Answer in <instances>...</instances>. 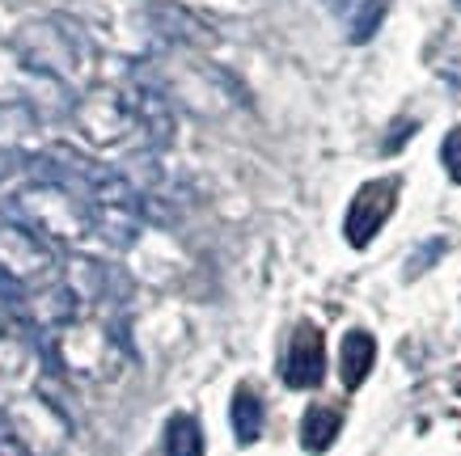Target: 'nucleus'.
Returning <instances> with one entry per match:
<instances>
[{
  "label": "nucleus",
  "mask_w": 461,
  "mask_h": 456,
  "mask_svg": "<svg viewBox=\"0 0 461 456\" xmlns=\"http://www.w3.org/2000/svg\"><path fill=\"white\" fill-rule=\"evenodd\" d=\"M17 169H26V156H22V152H14V148H0V182L14 178Z\"/></svg>",
  "instance_id": "dca6fc26"
},
{
  "label": "nucleus",
  "mask_w": 461,
  "mask_h": 456,
  "mask_svg": "<svg viewBox=\"0 0 461 456\" xmlns=\"http://www.w3.org/2000/svg\"><path fill=\"white\" fill-rule=\"evenodd\" d=\"M127 111H131V123L144 131V139L153 144V148H166L169 139H174V111H169V102L157 89L149 85H136V89H127Z\"/></svg>",
  "instance_id": "39448f33"
},
{
  "label": "nucleus",
  "mask_w": 461,
  "mask_h": 456,
  "mask_svg": "<svg viewBox=\"0 0 461 456\" xmlns=\"http://www.w3.org/2000/svg\"><path fill=\"white\" fill-rule=\"evenodd\" d=\"M0 456H30L26 440L17 435V427L5 415H0Z\"/></svg>",
  "instance_id": "2eb2a0df"
},
{
  "label": "nucleus",
  "mask_w": 461,
  "mask_h": 456,
  "mask_svg": "<svg viewBox=\"0 0 461 456\" xmlns=\"http://www.w3.org/2000/svg\"><path fill=\"white\" fill-rule=\"evenodd\" d=\"M0 266L17 275L30 291H39V283L56 279V258L34 228L26 224H0Z\"/></svg>",
  "instance_id": "7ed1b4c3"
},
{
  "label": "nucleus",
  "mask_w": 461,
  "mask_h": 456,
  "mask_svg": "<svg viewBox=\"0 0 461 456\" xmlns=\"http://www.w3.org/2000/svg\"><path fill=\"white\" fill-rule=\"evenodd\" d=\"M9 216H14V224L34 228L47 246H72V241L94 233L89 199L64 191V186H51V182H39V186L17 194L9 203Z\"/></svg>",
  "instance_id": "f257e3e1"
},
{
  "label": "nucleus",
  "mask_w": 461,
  "mask_h": 456,
  "mask_svg": "<svg viewBox=\"0 0 461 456\" xmlns=\"http://www.w3.org/2000/svg\"><path fill=\"white\" fill-rule=\"evenodd\" d=\"M153 17H157V26L166 30L169 39H195V42H208L212 34L203 26H199L195 17H186L182 9H169V4H157L153 9Z\"/></svg>",
  "instance_id": "9b49d317"
},
{
  "label": "nucleus",
  "mask_w": 461,
  "mask_h": 456,
  "mask_svg": "<svg viewBox=\"0 0 461 456\" xmlns=\"http://www.w3.org/2000/svg\"><path fill=\"white\" fill-rule=\"evenodd\" d=\"M326 4H330L335 13H343V9H351V0H326Z\"/></svg>",
  "instance_id": "a211bd4d"
},
{
  "label": "nucleus",
  "mask_w": 461,
  "mask_h": 456,
  "mask_svg": "<svg viewBox=\"0 0 461 456\" xmlns=\"http://www.w3.org/2000/svg\"><path fill=\"white\" fill-rule=\"evenodd\" d=\"M385 4L390 0H364L360 4V13L351 17V42H368L373 34H377V26H381V17H385Z\"/></svg>",
  "instance_id": "f8f14e48"
},
{
  "label": "nucleus",
  "mask_w": 461,
  "mask_h": 456,
  "mask_svg": "<svg viewBox=\"0 0 461 456\" xmlns=\"http://www.w3.org/2000/svg\"><path fill=\"white\" fill-rule=\"evenodd\" d=\"M398 186H402L398 178H373L351 194L348 216H343V237H348L351 249L373 246V237L385 228V220H390L393 208H398Z\"/></svg>",
  "instance_id": "f03ea898"
},
{
  "label": "nucleus",
  "mask_w": 461,
  "mask_h": 456,
  "mask_svg": "<svg viewBox=\"0 0 461 456\" xmlns=\"http://www.w3.org/2000/svg\"><path fill=\"white\" fill-rule=\"evenodd\" d=\"M411 131H415V123H406V119H402V127H398V131L385 139V152H398V148H402V139L411 136Z\"/></svg>",
  "instance_id": "f3484780"
},
{
  "label": "nucleus",
  "mask_w": 461,
  "mask_h": 456,
  "mask_svg": "<svg viewBox=\"0 0 461 456\" xmlns=\"http://www.w3.org/2000/svg\"><path fill=\"white\" fill-rule=\"evenodd\" d=\"M339 431H343V415L335 406H309L305 418H301V448L305 452H326L339 440Z\"/></svg>",
  "instance_id": "6e6552de"
},
{
  "label": "nucleus",
  "mask_w": 461,
  "mask_h": 456,
  "mask_svg": "<svg viewBox=\"0 0 461 456\" xmlns=\"http://www.w3.org/2000/svg\"><path fill=\"white\" fill-rule=\"evenodd\" d=\"M440 161H445L448 178L461 186V127H453V131L445 136V144H440Z\"/></svg>",
  "instance_id": "4468645a"
},
{
  "label": "nucleus",
  "mask_w": 461,
  "mask_h": 456,
  "mask_svg": "<svg viewBox=\"0 0 461 456\" xmlns=\"http://www.w3.org/2000/svg\"><path fill=\"white\" fill-rule=\"evenodd\" d=\"M233 435H238V443H254L258 435H263V398L254 393L250 385H241L238 393H233Z\"/></svg>",
  "instance_id": "1a4fd4ad"
},
{
  "label": "nucleus",
  "mask_w": 461,
  "mask_h": 456,
  "mask_svg": "<svg viewBox=\"0 0 461 456\" xmlns=\"http://www.w3.org/2000/svg\"><path fill=\"white\" fill-rule=\"evenodd\" d=\"M457 4H461V0H457Z\"/></svg>",
  "instance_id": "6ab92c4d"
},
{
  "label": "nucleus",
  "mask_w": 461,
  "mask_h": 456,
  "mask_svg": "<svg viewBox=\"0 0 461 456\" xmlns=\"http://www.w3.org/2000/svg\"><path fill=\"white\" fill-rule=\"evenodd\" d=\"M166 456H203V431L191 415H174L166 423Z\"/></svg>",
  "instance_id": "9d476101"
},
{
  "label": "nucleus",
  "mask_w": 461,
  "mask_h": 456,
  "mask_svg": "<svg viewBox=\"0 0 461 456\" xmlns=\"http://www.w3.org/2000/svg\"><path fill=\"white\" fill-rule=\"evenodd\" d=\"M280 376L288 389H318L321 376H326V338H321L318 326L301 321L293 330V343H288V355L280 363Z\"/></svg>",
  "instance_id": "20e7f679"
},
{
  "label": "nucleus",
  "mask_w": 461,
  "mask_h": 456,
  "mask_svg": "<svg viewBox=\"0 0 461 456\" xmlns=\"http://www.w3.org/2000/svg\"><path fill=\"white\" fill-rule=\"evenodd\" d=\"M373 363H377V338L368 330H348L343 334V351H339V376H343V389H356L368 380L373 372Z\"/></svg>",
  "instance_id": "0eeeda50"
},
{
  "label": "nucleus",
  "mask_w": 461,
  "mask_h": 456,
  "mask_svg": "<svg viewBox=\"0 0 461 456\" xmlns=\"http://www.w3.org/2000/svg\"><path fill=\"white\" fill-rule=\"evenodd\" d=\"M448 249L445 237H432V241H423L420 249H415V263H406V279H420L428 266H436V258Z\"/></svg>",
  "instance_id": "ddd939ff"
},
{
  "label": "nucleus",
  "mask_w": 461,
  "mask_h": 456,
  "mask_svg": "<svg viewBox=\"0 0 461 456\" xmlns=\"http://www.w3.org/2000/svg\"><path fill=\"white\" fill-rule=\"evenodd\" d=\"M89 216H94V233L106 237L111 246L127 249L140 237L144 203H89Z\"/></svg>",
  "instance_id": "423d86ee"
}]
</instances>
